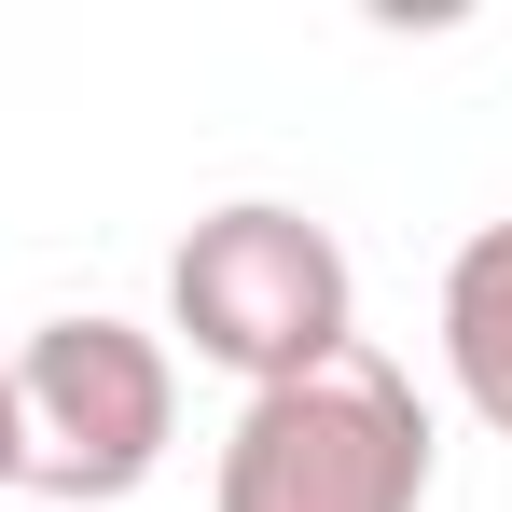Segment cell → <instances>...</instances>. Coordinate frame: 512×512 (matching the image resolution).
Masks as SVG:
<instances>
[{
  "label": "cell",
  "mask_w": 512,
  "mask_h": 512,
  "mask_svg": "<svg viewBox=\"0 0 512 512\" xmlns=\"http://www.w3.org/2000/svg\"><path fill=\"white\" fill-rule=\"evenodd\" d=\"M443 374L512 443V222H471L457 263H443Z\"/></svg>",
  "instance_id": "4"
},
{
  "label": "cell",
  "mask_w": 512,
  "mask_h": 512,
  "mask_svg": "<svg viewBox=\"0 0 512 512\" xmlns=\"http://www.w3.org/2000/svg\"><path fill=\"white\" fill-rule=\"evenodd\" d=\"M208 512H429V402L402 360L346 346L291 388H250L222 429Z\"/></svg>",
  "instance_id": "2"
},
{
  "label": "cell",
  "mask_w": 512,
  "mask_h": 512,
  "mask_svg": "<svg viewBox=\"0 0 512 512\" xmlns=\"http://www.w3.org/2000/svg\"><path fill=\"white\" fill-rule=\"evenodd\" d=\"M0 485H28V429H14V374H0Z\"/></svg>",
  "instance_id": "5"
},
{
  "label": "cell",
  "mask_w": 512,
  "mask_h": 512,
  "mask_svg": "<svg viewBox=\"0 0 512 512\" xmlns=\"http://www.w3.org/2000/svg\"><path fill=\"white\" fill-rule=\"evenodd\" d=\"M167 333L236 388H291L360 346V263L291 194H236L167 250Z\"/></svg>",
  "instance_id": "1"
},
{
  "label": "cell",
  "mask_w": 512,
  "mask_h": 512,
  "mask_svg": "<svg viewBox=\"0 0 512 512\" xmlns=\"http://www.w3.org/2000/svg\"><path fill=\"white\" fill-rule=\"evenodd\" d=\"M14 374V429H28V485L56 499H139L180 443V360L139 319H42L0 360Z\"/></svg>",
  "instance_id": "3"
}]
</instances>
